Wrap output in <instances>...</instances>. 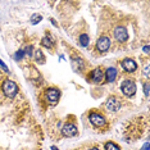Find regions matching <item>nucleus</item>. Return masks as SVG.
Here are the masks:
<instances>
[{
    "mask_svg": "<svg viewBox=\"0 0 150 150\" xmlns=\"http://www.w3.org/2000/svg\"><path fill=\"white\" fill-rule=\"evenodd\" d=\"M88 150H101V149L99 148V146H91V148L88 149Z\"/></svg>",
    "mask_w": 150,
    "mask_h": 150,
    "instance_id": "26",
    "label": "nucleus"
},
{
    "mask_svg": "<svg viewBox=\"0 0 150 150\" xmlns=\"http://www.w3.org/2000/svg\"><path fill=\"white\" fill-rule=\"evenodd\" d=\"M78 45L81 47H87L90 45V36L87 35V33H81L80 36H78Z\"/></svg>",
    "mask_w": 150,
    "mask_h": 150,
    "instance_id": "14",
    "label": "nucleus"
},
{
    "mask_svg": "<svg viewBox=\"0 0 150 150\" xmlns=\"http://www.w3.org/2000/svg\"><path fill=\"white\" fill-rule=\"evenodd\" d=\"M41 21H42V16L39 14V13H35V14H32L31 18H30V23H31L32 26L39 25V23L41 22Z\"/></svg>",
    "mask_w": 150,
    "mask_h": 150,
    "instance_id": "17",
    "label": "nucleus"
},
{
    "mask_svg": "<svg viewBox=\"0 0 150 150\" xmlns=\"http://www.w3.org/2000/svg\"><path fill=\"white\" fill-rule=\"evenodd\" d=\"M1 91L8 99H14L19 91V87L13 80L6 78V80H4L1 83Z\"/></svg>",
    "mask_w": 150,
    "mask_h": 150,
    "instance_id": "1",
    "label": "nucleus"
},
{
    "mask_svg": "<svg viewBox=\"0 0 150 150\" xmlns=\"http://www.w3.org/2000/svg\"><path fill=\"white\" fill-rule=\"evenodd\" d=\"M103 80H104V71H103V68L101 67L94 68V69L91 71V72L88 73V76H87V81L88 82H91V83H94V85L101 83L103 82Z\"/></svg>",
    "mask_w": 150,
    "mask_h": 150,
    "instance_id": "7",
    "label": "nucleus"
},
{
    "mask_svg": "<svg viewBox=\"0 0 150 150\" xmlns=\"http://www.w3.org/2000/svg\"><path fill=\"white\" fill-rule=\"evenodd\" d=\"M60 96H62V93L57 87H47L45 90V99L50 105H57L60 100Z\"/></svg>",
    "mask_w": 150,
    "mask_h": 150,
    "instance_id": "4",
    "label": "nucleus"
},
{
    "mask_svg": "<svg viewBox=\"0 0 150 150\" xmlns=\"http://www.w3.org/2000/svg\"><path fill=\"white\" fill-rule=\"evenodd\" d=\"M121 93L125 95L126 98H132L136 95V91H137V86H136L135 80L132 78H125L123 81L121 82Z\"/></svg>",
    "mask_w": 150,
    "mask_h": 150,
    "instance_id": "2",
    "label": "nucleus"
},
{
    "mask_svg": "<svg viewBox=\"0 0 150 150\" xmlns=\"http://www.w3.org/2000/svg\"><path fill=\"white\" fill-rule=\"evenodd\" d=\"M60 134H62L63 137H67V139H72L74 136L78 135V128L77 126L72 123V122H68V123H64L62 129H60Z\"/></svg>",
    "mask_w": 150,
    "mask_h": 150,
    "instance_id": "9",
    "label": "nucleus"
},
{
    "mask_svg": "<svg viewBox=\"0 0 150 150\" xmlns=\"http://www.w3.org/2000/svg\"><path fill=\"white\" fill-rule=\"evenodd\" d=\"M23 52H25V55L28 57V58H33V46L31 45V44H28V45H26V47L23 49Z\"/></svg>",
    "mask_w": 150,
    "mask_h": 150,
    "instance_id": "19",
    "label": "nucleus"
},
{
    "mask_svg": "<svg viewBox=\"0 0 150 150\" xmlns=\"http://www.w3.org/2000/svg\"><path fill=\"white\" fill-rule=\"evenodd\" d=\"M25 52H23V49H18L17 52L14 53V55H13V58H14L16 62H21V60L25 59Z\"/></svg>",
    "mask_w": 150,
    "mask_h": 150,
    "instance_id": "18",
    "label": "nucleus"
},
{
    "mask_svg": "<svg viewBox=\"0 0 150 150\" xmlns=\"http://www.w3.org/2000/svg\"><path fill=\"white\" fill-rule=\"evenodd\" d=\"M50 150H59V149H58L55 145H53V146H50Z\"/></svg>",
    "mask_w": 150,
    "mask_h": 150,
    "instance_id": "27",
    "label": "nucleus"
},
{
    "mask_svg": "<svg viewBox=\"0 0 150 150\" xmlns=\"http://www.w3.org/2000/svg\"><path fill=\"white\" fill-rule=\"evenodd\" d=\"M0 67L3 68V71H4L5 73H8V74H11V71H9V68H8V66H6V64L3 62L1 59H0Z\"/></svg>",
    "mask_w": 150,
    "mask_h": 150,
    "instance_id": "21",
    "label": "nucleus"
},
{
    "mask_svg": "<svg viewBox=\"0 0 150 150\" xmlns=\"http://www.w3.org/2000/svg\"><path fill=\"white\" fill-rule=\"evenodd\" d=\"M142 86H144V95L146 98H149V86H150V83H149V81H146V82H144V85H142Z\"/></svg>",
    "mask_w": 150,
    "mask_h": 150,
    "instance_id": "20",
    "label": "nucleus"
},
{
    "mask_svg": "<svg viewBox=\"0 0 150 150\" xmlns=\"http://www.w3.org/2000/svg\"><path fill=\"white\" fill-rule=\"evenodd\" d=\"M50 22H52V25H53V26H55V27H58V23L55 22V19H54V18H50Z\"/></svg>",
    "mask_w": 150,
    "mask_h": 150,
    "instance_id": "25",
    "label": "nucleus"
},
{
    "mask_svg": "<svg viewBox=\"0 0 150 150\" xmlns=\"http://www.w3.org/2000/svg\"><path fill=\"white\" fill-rule=\"evenodd\" d=\"M104 150H122L117 142L114 141H108L104 144Z\"/></svg>",
    "mask_w": 150,
    "mask_h": 150,
    "instance_id": "16",
    "label": "nucleus"
},
{
    "mask_svg": "<svg viewBox=\"0 0 150 150\" xmlns=\"http://www.w3.org/2000/svg\"><path fill=\"white\" fill-rule=\"evenodd\" d=\"M113 37L114 40L119 44H125L127 42V40L129 39V35H128V31L125 26H115L114 30H113Z\"/></svg>",
    "mask_w": 150,
    "mask_h": 150,
    "instance_id": "5",
    "label": "nucleus"
},
{
    "mask_svg": "<svg viewBox=\"0 0 150 150\" xmlns=\"http://www.w3.org/2000/svg\"><path fill=\"white\" fill-rule=\"evenodd\" d=\"M104 107H105V109H107L108 112H112V113H117L119 109L122 108V103H121V100H119L117 96L112 95V96H109V98L107 99V101H105Z\"/></svg>",
    "mask_w": 150,
    "mask_h": 150,
    "instance_id": "8",
    "label": "nucleus"
},
{
    "mask_svg": "<svg viewBox=\"0 0 150 150\" xmlns=\"http://www.w3.org/2000/svg\"><path fill=\"white\" fill-rule=\"evenodd\" d=\"M88 122H90L91 125L94 126V127H96V128H103L107 126V118L104 117V114H101V113H99V112H90L88 113Z\"/></svg>",
    "mask_w": 150,
    "mask_h": 150,
    "instance_id": "3",
    "label": "nucleus"
},
{
    "mask_svg": "<svg viewBox=\"0 0 150 150\" xmlns=\"http://www.w3.org/2000/svg\"><path fill=\"white\" fill-rule=\"evenodd\" d=\"M142 52H144L145 54H149V45H145L144 47H142Z\"/></svg>",
    "mask_w": 150,
    "mask_h": 150,
    "instance_id": "24",
    "label": "nucleus"
},
{
    "mask_svg": "<svg viewBox=\"0 0 150 150\" xmlns=\"http://www.w3.org/2000/svg\"><path fill=\"white\" fill-rule=\"evenodd\" d=\"M141 150H149V141H145V144L141 148Z\"/></svg>",
    "mask_w": 150,
    "mask_h": 150,
    "instance_id": "23",
    "label": "nucleus"
},
{
    "mask_svg": "<svg viewBox=\"0 0 150 150\" xmlns=\"http://www.w3.org/2000/svg\"><path fill=\"white\" fill-rule=\"evenodd\" d=\"M144 74H145V76L149 78V64H146L145 68H144Z\"/></svg>",
    "mask_w": 150,
    "mask_h": 150,
    "instance_id": "22",
    "label": "nucleus"
},
{
    "mask_svg": "<svg viewBox=\"0 0 150 150\" xmlns=\"http://www.w3.org/2000/svg\"><path fill=\"white\" fill-rule=\"evenodd\" d=\"M118 77V69L115 67H108L104 72V78L107 83H113Z\"/></svg>",
    "mask_w": 150,
    "mask_h": 150,
    "instance_id": "12",
    "label": "nucleus"
},
{
    "mask_svg": "<svg viewBox=\"0 0 150 150\" xmlns=\"http://www.w3.org/2000/svg\"><path fill=\"white\" fill-rule=\"evenodd\" d=\"M110 46H112V40L109 39L108 36H104V35L99 37L96 40V44H95V47H96L98 53H100V54L108 53Z\"/></svg>",
    "mask_w": 150,
    "mask_h": 150,
    "instance_id": "6",
    "label": "nucleus"
},
{
    "mask_svg": "<svg viewBox=\"0 0 150 150\" xmlns=\"http://www.w3.org/2000/svg\"><path fill=\"white\" fill-rule=\"evenodd\" d=\"M71 67H72V69L76 73L83 72V69L86 68V64H85L83 58H81V57H78V55L72 57V58H71Z\"/></svg>",
    "mask_w": 150,
    "mask_h": 150,
    "instance_id": "11",
    "label": "nucleus"
},
{
    "mask_svg": "<svg viewBox=\"0 0 150 150\" xmlns=\"http://www.w3.org/2000/svg\"><path fill=\"white\" fill-rule=\"evenodd\" d=\"M121 67L126 73H135L136 71H137L139 66L135 59H132V58H125L121 62Z\"/></svg>",
    "mask_w": 150,
    "mask_h": 150,
    "instance_id": "10",
    "label": "nucleus"
},
{
    "mask_svg": "<svg viewBox=\"0 0 150 150\" xmlns=\"http://www.w3.org/2000/svg\"><path fill=\"white\" fill-rule=\"evenodd\" d=\"M33 58H35L36 63H39V64H44L45 63V60H46V58H45V55H44L42 50H40V49H37V50L33 52Z\"/></svg>",
    "mask_w": 150,
    "mask_h": 150,
    "instance_id": "15",
    "label": "nucleus"
},
{
    "mask_svg": "<svg viewBox=\"0 0 150 150\" xmlns=\"http://www.w3.org/2000/svg\"><path fill=\"white\" fill-rule=\"evenodd\" d=\"M55 39L50 35V33H46L45 36L41 39V45L44 47H46V49H49V50H52L54 49V46H55Z\"/></svg>",
    "mask_w": 150,
    "mask_h": 150,
    "instance_id": "13",
    "label": "nucleus"
}]
</instances>
